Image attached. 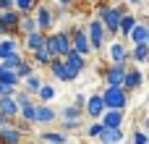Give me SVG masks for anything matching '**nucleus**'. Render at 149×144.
Listing matches in <instances>:
<instances>
[{
    "mask_svg": "<svg viewBox=\"0 0 149 144\" xmlns=\"http://www.w3.org/2000/svg\"><path fill=\"white\" fill-rule=\"evenodd\" d=\"M45 37L47 34H42V31H34V34H29V37H24L21 42H24V47L29 50V52H37L42 45H45Z\"/></svg>",
    "mask_w": 149,
    "mask_h": 144,
    "instance_id": "obj_19",
    "label": "nucleus"
},
{
    "mask_svg": "<svg viewBox=\"0 0 149 144\" xmlns=\"http://www.w3.org/2000/svg\"><path fill=\"white\" fill-rule=\"evenodd\" d=\"M34 8H37L34 0H16V3H13V10H16L18 16H31Z\"/></svg>",
    "mask_w": 149,
    "mask_h": 144,
    "instance_id": "obj_27",
    "label": "nucleus"
},
{
    "mask_svg": "<svg viewBox=\"0 0 149 144\" xmlns=\"http://www.w3.org/2000/svg\"><path fill=\"white\" fill-rule=\"evenodd\" d=\"M123 139H126L123 129H102V134L97 136L100 144H123Z\"/></svg>",
    "mask_w": 149,
    "mask_h": 144,
    "instance_id": "obj_15",
    "label": "nucleus"
},
{
    "mask_svg": "<svg viewBox=\"0 0 149 144\" xmlns=\"http://www.w3.org/2000/svg\"><path fill=\"white\" fill-rule=\"evenodd\" d=\"M134 144H147L149 142V136H147V131H136L134 134V139H131Z\"/></svg>",
    "mask_w": 149,
    "mask_h": 144,
    "instance_id": "obj_34",
    "label": "nucleus"
},
{
    "mask_svg": "<svg viewBox=\"0 0 149 144\" xmlns=\"http://www.w3.org/2000/svg\"><path fill=\"white\" fill-rule=\"evenodd\" d=\"M0 113H3L5 118L16 121V118H18V105H16V100H13V97H5V100H0Z\"/></svg>",
    "mask_w": 149,
    "mask_h": 144,
    "instance_id": "obj_21",
    "label": "nucleus"
},
{
    "mask_svg": "<svg viewBox=\"0 0 149 144\" xmlns=\"http://www.w3.org/2000/svg\"><path fill=\"white\" fill-rule=\"evenodd\" d=\"M128 39H131L134 45H149V26L144 24V21H136V26L131 29Z\"/></svg>",
    "mask_w": 149,
    "mask_h": 144,
    "instance_id": "obj_14",
    "label": "nucleus"
},
{
    "mask_svg": "<svg viewBox=\"0 0 149 144\" xmlns=\"http://www.w3.org/2000/svg\"><path fill=\"white\" fill-rule=\"evenodd\" d=\"M24 60H26V58H24L21 52H10L8 58H3V60H0V68H5V71H13V73H16V68H18Z\"/></svg>",
    "mask_w": 149,
    "mask_h": 144,
    "instance_id": "obj_23",
    "label": "nucleus"
},
{
    "mask_svg": "<svg viewBox=\"0 0 149 144\" xmlns=\"http://www.w3.org/2000/svg\"><path fill=\"white\" fill-rule=\"evenodd\" d=\"M141 84H144V73H141L139 68H126V76H123V92L128 94V92L139 89Z\"/></svg>",
    "mask_w": 149,
    "mask_h": 144,
    "instance_id": "obj_9",
    "label": "nucleus"
},
{
    "mask_svg": "<svg viewBox=\"0 0 149 144\" xmlns=\"http://www.w3.org/2000/svg\"><path fill=\"white\" fill-rule=\"evenodd\" d=\"M24 131H18L13 123L10 126H0V144H21Z\"/></svg>",
    "mask_w": 149,
    "mask_h": 144,
    "instance_id": "obj_12",
    "label": "nucleus"
},
{
    "mask_svg": "<svg viewBox=\"0 0 149 144\" xmlns=\"http://www.w3.org/2000/svg\"><path fill=\"white\" fill-rule=\"evenodd\" d=\"M84 113H86L89 118H102V113H105L102 97H100V94H92V97H86V102H84Z\"/></svg>",
    "mask_w": 149,
    "mask_h": 144,
    "instance_id": "obj_11",
    "label": "nucleus"
},
{
    "mask_svg": "<svg viewBox=\"0 0 149 144\" xmlns=\"http://www.w3.org/2000/svg\"><path fill=\"white\" fill-rule=\"evenodd\" d=\"M47 68L52 71V76H55L58 81H63V60H60V58H55V60H52V63H50Z\"/></svg>",
    "mask_w": 149,
    "mask_h": 144,
    "instance_id": "obj_31",
    "label": "nucleus"
},
{
    "mask_svg": "<svg viewBox=\"0 0 149 144\" xmlns=\"http://www.w3.org/2000/svg\"><path fill=\"white\" fill-rule=\"evenodd\" d=\"M126 68L128 66H107L105 68V87H120L123 89V76H126Z\"/></svg>",
    "mask_w": 149,
    "mask_h": 144,
    "instance_id": "obj_8",
    "label": "nucleus"
},
{
    "mask_svg": "<svg viewBox=\"0 0 149 144\" xmlns=\"http://www.w3.org/2000/svg\"><path fill=\"white\" fill-rule=\"evenodd\" d=\"M100 134H102V123H100V121H97V123H92V126L86 129V136H89V139H97Z\"/></svg>",
    "mask_w": 149,
    "mask_h": 144,
    "instance_id": "obj_32",
    "label": "nucleus"
},
{
    "mask_svg": "<svg viewBox=\"0 0 149 144\" xmlns=\"http://www.w3.org/2000/svg\"><path fill=\"white\" fill-rule=\"evenodd\" d=\"M63 63H65L68 68H73L76 73H81V71L86 68V58H84V55H79V52H73V50H68V52L63 55Z\"/></svg>",
    "mask_w": 149,
    "mask_h": 144,
    "instance_id": "obj_16",
    "label": "nucleus"
},
{
    "mask_svg": "<svg viewBox=\"0 0 149 144\" xmlns=\"http://www.w3.org/2000/svg\"><path fill=\"white\" fill-rule=\"evenodd\" d=\"M31 73H34V63H31V60H24V63H21V66L16 68V79H18V81L29 79Z\"/></svg>",
    "mask_w": 149,
    "mask_h": 144,
    "instance_id": "obj_29",
    "label": "nucleus"
},
{
    "mask_svg": "<svg viewBox=\"0 0 149 144\" xmlns=\"http://www.w3.org/2000/svg\"><path fill=\"white\" fill-rule=\"evenodd\" d=\"M18 47H21V42H18L16 37H5V39H0V60L8 58L10 52H18Z\"/></svg>",
    "mask_w": 149,
    "mask_h": 144,
    "instance_id": "obj_22",
    "label": "nucleus"
},
{
    "mask_svg": "<svg viewBox=\"0 0 149 144\" xmlns=\"http://www.w3.org/2000/svg\"><path fill=\"white\" fill-rule=\"evenodd\" d=\"M13 94H16V87H5V84H0V100L13 97Z\"/></svg>",
    "mask_w": 149,
    "mask_h": 144,
    "instance_id": "obj_33",
    "label": "nucleus"
},
{
    "mask_svg": "<svg viewBox=\"0 0 149 144\" xmlns=\"http://www.w3.org/2000/svg\"><path fill=\"white\" fill-rule=\"evenodd\" d=\"M31 55H34V58H31V63H37V66H50V63L55 60V58L50 55V50H47L45 45H42V47H39L37 52H31Z\"/></svg>",
    "mask_w": 149,
    "mask_h": 144,
    "instance_id": "obj_28",
    "label": "nucleus"
},
{
    "mask_svg": "<svg viewBox=\"0 0 149 144\" xmlns=\"http://www.w3.org/2000/svg\"><path fill=\"white\" fill-rule=\"evenodd\" d=\"M55 118H58V113H55L50 105H37V108H34V123H45V126H47V123H52Z\"/></svg>",
    "mask_w": 149,
    "mask_h": 144,
    "instance_id": "obj_17",
    "label": "nucleus"
},
{
    "mask_svg": "<svg viewBox=\"0 0 149 144\" xmlns=\"http://www.w3.org/2000/svg\"><path fill=\"white\" fill-rule=\"evenodd\" d=\"M21 84H24V92L31 97V94H37V92H39V87L45 84V79H42V76H37V73H31V76H29V79H24Z\"/></svg>",
    "mask_w": 149,
    "mask_h": 144,
    "instance_id": "obj_24",
    "label": "nucleus"
},
{
    "mask_svg": "<svg viewBox=\"0 0 149 144\" xmlns=\"http://www.w3.org/2000/svg\"><path fill=\"white\" fill-rule=\"evenodd\" d=\"M10 123H13V121H10V118H5V115L0 113V126H10Z\"/></svg>",
    "mask_w": 149,
    "mask_h": 144,
    "instance_id": "obj_35",
    "label": "nucleus"
},
{
    "mask_svg": "<svg viewBox=\"0 0 149 144\" xmlns=\"http://www.w3.org/2000/svg\"><path fill=\"white\" fill-rule=\"evenodd\" d=\"M37 97L42 100V105H45V102H50V100H55V87H52V84H42V87H39V92H37Z\"/></svg>",
    "mask_w": 149,
    "mask_h": 144,
    "instance_id": "obj_30",
    "label": "nucleus"
},
{
    "mask_svg": "<svg viewBox=\"0 0 149 144\" xmlns=\"http://www.w3.org/2000/svg\"><path fill=\"white\" fill-rule=\"evenodd\" d=\"M123 121H126V110H105L100 118L102 129H120Z\"/></svg>",
    "mask_w": 149,
    "mask_h": 144,
    "instance_id": "obj_10",
    "label": "nucleus"
},
{
    "mask_svg": "<svg viewBox=\"0 0 149 144\" xmlns=\"http://www.w3.org/2000/svg\"><path fill=\"white\" fill-rule=\"evenodd\" d=\"M81 121H84V110L76 108L73 102L60 110V123H81Z\"/></svg>",
    "mask_w": 149,
    "mask_h": 144,
    "instance_id": "obj_13",
    "label": "nucleus"
},
{
    "mask_svg": "<svg viewBox=\"0 0 149 144\" xmlns=\"http://www.w3.org/2000/svg\"><path fill=\"white\" fill-rule=\"evenodd\" d=\"M68 34H71V50L79 52V55H84V58H89V55H92V45H89V39H86V31H84V29H73V31H68Z\"/></svg>",
    "mask_w": 149,
    "mask_h": 144,
    "instance_id": "obj_7",
    "label": "nucleus"
},
{
    "mask_svg": "<svg viewBox=\"0 0 149 144\" xmlns=\"http://www.w3.org/2000/svg\"><path fill=\"white\" fill-rule=\"evenodd\" d=\"M39 139L45 144H68V134H63V131H42Z\"/></svg>",
    "mask_w": 149,
    "mask_h": 144,
    "instance_id": "obj_25",
    "label": "nucleus"
},
{
    "mask_svg": "<svg viewBox=\"0 0 149 144\" xmlns=\"http://www.w3.org/2000/svg\"><path fill=\"white\" fill-rule=\"evenodd\" d=\"M149 58V45H134V50L128 52V60H136V63H147Z\"/></svg>",
    "mask_w": 149,
    "mask_h": 144,
    "instance_id": "obj_26",
    "label": "nucleus"
},
{
    "mask_svg": "<svg viewBox=\"0 0 149 144\" xmlns=\"http://www.w3.org/2000/svg\"><path fill=\"white\" fill-rule=\"evenodd\" d=\"M100 97H102L105 110H126V105H128V94L120 87H105V92Z\"/></svg>",
    "mask_w": 149,
    "mask_h": 144,
    "instance_id": "obj_3",
    "label": "nucleus"
},
{
    "mask_svg": "<svg viewBox=\"0 0 149 144\" xmlns=\"http://www.w3.org/2000/svg\"><path fill=\"white\" fill-rule=\"evenodd\" d=\"M123 13H126L123 3H100L97 5V21L102 24L107 37H118V26H120Z\"/></svg>",
    "mask_w": 149,
    "mask_h": 144,
    "instance_id": "obj_1",
    "label": "nucleus"
},
{
    "mask_svg": "<svg viewBox=\"0 0 149 144\" xmlns=\"http://www.w3.org/2000/svg\"><path fill=\"white\" fill-rule=\"evenodd\" d=\"M5 34H8V31H5V26H3V24H0V37H3V39H5Z\"/></svg>",
    "mask_w": 149,
    "mask_h": 144,
    "instance_id": "obj_36",
    "label": "nucleus"
},
{
    "mask_svg": "<svg viewBox=\"0 0 149 144\" xmlns=\"http://www.w3.org/2000/svg\"><path fill=\"white\" fill-rule=\"evenodd\" d=\"M18 21H21V16H18L13 8L0 13V24L5 26V31H8V34H16V29H18Z\"/></svg>",
    "mask_w": 149,
    "mask_h": 144,
    "instance_id": "obj_18",
    "label": "nucleus"
},
{
    "mask_svg": "<svg viewBox=\"0 0 149 144\" xmlns=\"http://www.w3.org/2000/svg\"><path fill=\"white\" fill-rule=\"evenodd\" d=\"M136 13H123V18H120V26H118V37H128L131 34V29L136 26Z\"/></svg>",
    "mask_w": 149,
    "mask_h": 144,
    "instance_id": "obj_20",
    "label": "nucleus"
},
{
    "mask_svg": "<svg viewBox=\"0 0 149 144\" xmlns=\"http://www.w3.org/2000/svg\"><path fill=\"white\" fill-rule=\"evenodd\" d=\"M45 47L50 50V55H52V58H60V60H63V55L71 50V34H68L65 29L52 31V34H47V37H45Z\"/></svg>",
    "mask_w": 149,
    "mask_h": 144,
    "instance_id": "obj_2",
    "label": "nucleus"
},
{
    "mask_svg": "<svg viewBox=\"0 0 149 144\" xmlns=\"http://www.w3.org/2000/svg\"><path fill=\"white\" fill-rule=\"evenodd\" d=\"M31 18H34V24H37V31H50V26H52V8L50 5H39L37 3V8H34V13H31Z\"/></svg>",
    "mask_w": 149,
    "mask_h": 144,
    "instance_id": "obj_6",
    "label": "nucleus"
},
{
    "mask_svg": "<svg viewBox=\"0 0 149 144\" xmlns=\"http://www.w3.org/2000/svg\"><path fill=\"white\" fill-rule=\"evenodd\" d=\"M84 31H86V39H89V45H92V52L105 47L107 34H105V29H102V24H100L97 18H89V24H86V29H84Z\"/></svg>",
    "mask_w": 149,
    "mask_h": 144,
    "instance_id": "obj_4",
    "label": "nucleus"
},
{
    "mask_svg": "<svg viewBox=\"0 0 149 144\" xmlns=\"http://www.w3.org/2000/svg\"><path fill=\"white\" fill-rule=\"evenodd\" d=\"M107 58H110V66H128V47L120 39H113L107 45Z\"/></svg>",
    "mask_w": 149,
    "mask_h": 144,
    "instance_id": "obj_5",
    "label": "nucleus"
}]
</instances>
